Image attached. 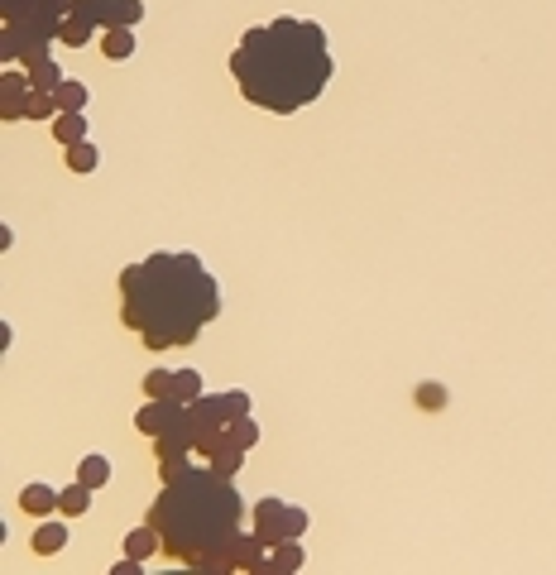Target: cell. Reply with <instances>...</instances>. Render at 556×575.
Segmentation results:
<instances>
[{
  "label": "cell",
  "mask_w": 556,
  "mask_h": 575,
  "mask_svg": "<svg viewBox=\"0 0 556 575\" xmlns=\"http://www.w3.org/2000/svg\"><path fill=\"white\" fill-rule=\"evenodd\" d=\"M67 537H73V532H67V518H48V523H39V527H34L30 546H34L39 556H58L63 546H67Z\"/></svg>",
  "instance_id": "cell-11"
},
{
  "label": "cell",
  "mask_w": 556,
  "mask_h": 575,
  "mask_svg": "<svg viewBox=\"0 0 556 575\" xmlns=\"http://www.w3.org/2000/svg\"><path fill=\"white\" fill-rule=\"evenodd\" d=\"M230 423V413H226V394H202L197 403H187V431H192V446H197L206 431H221Z\"/></svg>",
  "instance_id": "cell-8"
},
{
  "label": "cell",
  "mask_w": 556,
  "mask_h": 575,
  "mask_svg": "<svg viewBox=\"0 0 556 575\" xmlns=\"http://www.w3.org/2000/svg\"><path fill=\"white\" fill-rule=\"evenodd\" d=\"M206 394V388H202V374L197 370H178V379H173V398L178 403H197Z\"/></svg>",
  "instance_id": "cell-24"
},
{
  "label": "cell",
  "mask_w": 556,
  "mask_h": 575,
  "mask_svg": "<svg viewBox=\"0 0 556 575\" xmlns=\"http://www.w3.org/2000/svg\"><path fill=\"white\" fill-rule=\"evenodd\" d=\"M221 317V283L197 255L159 249L120 274V321L144 350H178Z\"/></svg>",
  "instance_id": "cell-2"
},
{
  "label": "cell",
  "mask_w": 556,
  "mask_h": 575,
  "mask_svg": "<svg viewBox=\"0 0 556 575\" xmlns=\"http://www.w3.org/2000/svg\"><path fill=\"white\" fill-rule=\"evenodd\" d=\"M24 73H30V82H34V91H58L63 82H67V73L53 58H39V63H24Z\"/></svg>",
  "instance_id": "cell-17"
},
{
  "label": "cell",
  "mask_w": 556,
  "mask_h": 575,
  "mask_svg": "<svg viewBox=\"0 0 556 575\" xmlns=\"http://www.w3.org/2000/svg\"><path fill=\"white\" fill-rule=\"evenodd\" d=\"M226 431H230V441L240 446V451H255V446H259V423H255V417H240V423H230Z\"/></svg>",
  "instance_id": "cell-27"
},
{
  "label": "cell",
  "mask_w": 556,
  "mask_h": 575,
  "mask_svg": "<svg viewBox=\"0 0 556 575\" xmlns=\"http://www.w3.org/2000/svg\"><path fill=\"white\" fill-rule=\"evenodd\" d=\"M53 101H58V110H87V101H91V91H87V82L67 77L63 87L53 91Z\"/></svg>",
  "instance_id": "cell-23"
},
{
  "label": "cell",
  "mask_w": 556,
  "mask_h": 575,
  "mask_svg": "<svg viewBox=\"0 0 556 575\" xmlns=\"http://www.w3.org/2000/svg\"><path fill=\"white\" fill-rule=\"evenodd\" d=\"M24 116H30V120H58V101H53V91H30Z\"/></svg>",
  "instance_id": "cell-25"
},
{
  "label": "cell",
  "mask_w": 556,
  "mask_h": 575,
  "mask_svg": "<svg viewBox=\"0 0 556 575\" xmlns=\"http://www.w3.org/2000/svg\"><path fill=\"white\" fill-rule=\"evenodd\" d=\"M245 456H249V451H240V446H230V451H221L216 460H206V466H212L216 475H226V480H235V475H240V466H245Z\"/></svg>",
  "instance_id": "cell-28"
},
{
  "label": "cell",
  "mask_w": 556,
  "mask_h": 575,
  "mask_svg": "<svg viewBox=\"0 0 556 575\" xmlns=\"http://www.w3.org/2000/svg\"><path fill=\"white\" fill-rule=\"evenodd\" d=\"M20 509L34 513V518H48L53 509H58V489H48V484H24V489H20Z\"/></svg>",
  "instance_id": "cell-12"
},
{
  "label": "cell",
  "mask_w": 556,
  "mask_h": 575,
  "mask_svg": "<svg viewBox=\"0 0 556 575\" xmlns=\"http://www.w3.org/2000/svg\"><path fill=\"white\" fill-rule=\"evenodd\" d=\"M173 379H178V370H149L144 374V394L149 398H173Z\"/></svg>",
  "instance_id": "cell-26"
},
{
  "label": "cell",
  "mask_w": 556,
  "mask_h": 575,
  "mask_svg": "<svg viewBox=\"0 0 556 575\" xmlns=\"http://www.w3.org/2000/svg\"><path fill=\"white\" fill-rule=\"evenodd\" d=\"M91 494H96V489H91V484H82V480L63 484V494H58V513H63V518H82V513L91 509Z\"/></svg>",
  "instance_id": "cell-16"
},
{
  "label": "cell",
  "mask_w": 556,
  "mask_h": 575,
  "mask_svg": "<svg viewBox=\"0 0 556 575\" xmlns=\"http://www.w3.org/2000/svg\"><path fill=\"white\" fill-rule=\"evenodd\" d=\"M73 15H82L96 30H135L144 20V0H77Z\"/></svg>",
  "instance_id": "cell-5"
},
{
  "label": "cell",
  "mask_w": 556,
  "mask_h": 575,
  "mask_svg": "<svg viewBox=\"0 0 556 575\" xmlns=\"http://www.w3.org/2000/svg\"><path fill=\"white\" fill-rule=\"evenodd\" d=\"M91 39H96V24H87L82 15H67V20L58 24V44H63V48H87Z\"/></svg>",
  "instance_id": "cell-19"
},
{
  "label": "cell",
  "mask_w": 556,
  "mask_h": 575,
  "mask_svg": "<svg viewBox=\"0 0 556 575\" xmlns=\"http://www.w3.org/2000/svg\"><path fill=\"white\" fill-rule=\"evenodd\" d=\"M183 423H187V403H178V398H149L144 408L135 413V427L144 431L149 441L173 431V427H183Z\"/></svg>",
  "instance_id": "cell-6"
},
{
  "label": "cell",
  "mask_w": 556,
  "mask_h": 575,
  "mask_svg": "<svg viewBox=\"0 0 556 575\" xmlns=\"http://www.w3.org/2000/svg\"><path fill=\"white\" fill-rule=\"evenodd\" d=\"M255 532H259V542L269 546V552L278 542H298V537H288V503L278 494L255 499Z\"/></svg>",
  "instance_id": "cell-7"
},
{
  "label": "cell",
  "mask_w": 556,
  "mask_h": 575,
  "mask_svg": "<svg viewBox=\"0 0 556 575\" xmlns=\"http://www.w3.org/2000/svg\"><path fill=\"white\" fill-rule=\"evenodd\" d=\"M413 403L422 413H441L451 403V394H447V384H437V379H422V384H417V394H413Z\"/></svg>",
  "instance_id": "cell-22"
},
{
  "label": "cell",
  "mask_w": 556,
  "mask_h": 575,
  "mask_svg": "<svg viewBox=\"0 0 556 575\" xmlns=\"http://www.w3.org/2000/svg\"><path fill=\"white\" fill-rule=\"evenodd\" d=\"M135 48H139L135 30H101V53H106L110 63H125V58H135Z\"/></svg>",
  "instance_id": "cell-15"
},
{
  "label": "cell",
  "mask_w": 556,
  "mask_h": 575,
  "mask_svg": "<svg viewBox=\"0 0 556 575\" xmlns=\"http://www.w3.org/2000/svg\"><path fill=\"white\" fill-rule=\"evenodd\" d=\"M308 509H298V503H288V537H302V532H308Z\"/></svg>",
  "instance_id": "cell-30"
},
{
  "label": "cell",
  "mask_w": 556,
  "mask_h": 575,
  "mask_svg": "<svg viewBox=\"0 0 556 575\" xmlns=\"http://www.w3.org/2000/svg\"><path fill=\"white\" fill-rule=\"evenodd\" d=\"M53 139L67 149V144H82L87 139V116L82 110H58V120H53Z\"/></svg>",
  "instance_id": "cell-13"
},
{
  "label": "cell",
  "mask_w": 556,
  "mask_h": 575,
  "mask_svg": "<svg viewBox=\"0 0 556 575\" xmlns=\"http://www.w3.org/2000/svg\"><path fill=\"white\" fill-rule=\"evenodd\" d=\"M187 466H192V460H159V480H163V484H173Z\"/></svg>",
  "instance_id": "cell-31"
},
{
  "label": "cell",
  "mask_w": 556,
  "mask_h": 575,
  "mask_svg": "<svg viewBox=\"0 0 556 575\" xmlns=\"http://www.w3.org/2000/svg\"><path fill=\"white\" fill-rule=\"evenodd\" d=\"M226 413H230V423H240V417H255V403H249L245 388H226ZM226 423V427H230Z\"/></svg>",
  "instance_id": "cell-29"
},
{
  "label": "cell",
  "mask_w": 556,
  "mask_h": 575,
  "mask_svg": "<svg viewBox=\"0 0 556 575\" xmlns=\"http://www.w3.org/2000/svg\"><path fill=\"white\" fill-rule=\"evenodd\" d=\"M63 163L73 168V173H96V168H101V149H96L91 139H82V144L63 149Z\"/></svg>",
  "instance_id": "cell-18"
},
{
  "label": "cell",
  "mask_w": 556,
  "mask_h": 575,
  "mask_svg": "<svg viewBox=\"0 0 556 575\" xmlns=\"http://www.w3.org/2000/svg\"><path fill=\"white\" fill-rule=\"evenodd\" d=\"M154 552H163V537H159V527H154V523L135 527L130 537H125V556H139V561H149Z\"/></svg>",
  "instance_id": "cell-14"
},
{
  "label": "cell",
  "mask_w": 556,
  "mask_h": 575,
  "mask_svg": "<svg viewBox=\"0 0 556 575\" xmlns=\"http://www.w3.org/2000/svg\"><path fill=\"white\" fill-rule=\"evenodd\" d=\"M298 566H302V546L298 542H278L269 552V561H264V571H269V575H283V571H298Z\"/></svg>",
  "instance_id": "cell-21"
},
{
  "label": "cell",
  "mask_w": 556,
  "mask_h": 575,
  "mask_svg": "<svg viewBox=\"0 0 556 575\" xmlns=\"http://www.w3.org/2000/svg\"><path fill=\"white\" fill-rule=\"evenodd\" d=\"M77 480L91 484V489H106V484H110V460H106L101 451L82 456V460H77Z\"/></svg>",
  "instance_id": "cell-20"
},
{
  "label": "cell",
  "mask_w": 556,
  "mask_h": 575,
  "mask_svg": "<svg viewBox=\"0 0 556 575\" xmlns=\"http://www.w3.org/2000/svg\"><path fill=\"white\" fill-rule=\"evenodd\" d=\"M77 0H0L5 34H0V58L5 67H24L39 58H53L58 24L73 15Z\"/></svg>",
  "instance_id": "cell-4"
},
{
  "label": "cell",
  "mask_w": 556,
  "mask_h": 575,
  "mask_svg": "<svg viewBox=\"0 0 556 575\" xmlns=\"http://www.w3.org/2000/svg\"><path fill=\"white\" fill-rule=\"evenodd\" d=\"M139 571H144V561H139V556H125V561L110 566V575H139Z\"/></svg>",
  "instance_id": "cell-32"
},
{
  "label": "cell",
  "mask_w": 556,
  "mask_h": 575,
  "mask_svg": "<svg viewBox=\"0 0 556 575\" xmlns=\"http://www.w3.org/2000/svg\"><path fill=\"white\" fill-rule=\"evenodd\" d=\"M30 91H34V82H30V73L24 67H5L0 73V120H30L24 116V106H30Z\"/></svg>",
  "instance_id": "cell-9"
},
{
  "label": "cell",
  "mask_w": 556,
  "mask_h": 575,
  "mask_svg": "<svg viewBox=\"0 0 556 575\" xmlns=\"http://www.w3.org/2000/svg\"><path fill=\"white\" fill-rule=\"evenodd\" d=\"M230 77L249 106L269 110V116H298L312 101H322V91L336 77L331 39L317 20L278 15L245 30L230 53Z\"/></svg>",
  "instance_id": "cell-1"
},
{
  "label": "cell",
  "mask_w": 556,
  "mask_h": 575,
  "mask_svg": "<svg viewBox=\"0 0 556 575\" xmlns=\"http://www.w3.org/2000/svg\"><path fill=\"white\" fill-rule=\"evenodd\" d=\"M264 561H269V546L259 542V532H240V537L230 542V566H235V571L259 575V571H264Z\"/></svg>",
  "instance_id": "cell-10"
},
{
  "label": "cell",
  "mask_w": 556,
  "mask_h": 575,
  "mask_svg": "<svg viewBox=\"0 0 556 575\" xmlns=\"http://www.w3.org/2000/svg\"><path fill=\"white\" fill-rule=\"evenodd\" d=\"M245 494L235 480L216 475L212 466H187L173 484L159 489V499L149 503L144 523L159 527L163 556L173 566L226 575L230 566V542L245 532Z\"/></svg>",
  "instance_id": "cell-3"
}]
</instances>
